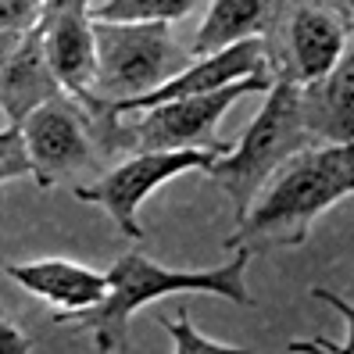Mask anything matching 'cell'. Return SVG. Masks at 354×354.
I'll return each mask as SVG.
<instances>
[{"label":"cell","mask_w":354,"mask_h":354,"mask_svg":"<svg viewBox=\"0 0 354 354\" xmlns=\"http://www.w3.org/2000/svg\"><path fill=\"white\" fill-rule=\"evenodd\" d=\"M301 115L311 143H351L354 140V36L322 79L301 86Z\"/></svg>","instance_id":"cell-12"},{"label":"cell","mask_w":354,"mask_h":354,"mask_svg":"<svg viewBox=\"0 0 354 354\" xmlns=\"http://www.w3.org/2000/svg\"><path fill=\"white\" fill-rule=\"evenodd\" d=\"M286 0H212V8L204 15V26L194 36V57L218 54L243 39L272 36L279 26Z\"/></svg>","instance_id":"cell-13"},{"label":"cell","mask_w":354,"mask_h":354,"mask_svg":"<svg viewBox=\"0 0 354 354\" xmlns=\"http://www.w3.org/2000/svg\"><path fill=\"white\" fill-rule=\"evenodd\" d=\"M311 297L340 311L344 322H347V337H344V344H333V340H322V337H319V340H294V344H286V351H322V354L329 351V354H354V304H351V301H344L340 294H333V290H326V286H311Z\"/></svg>","instance_id":"cell-16"},{"label":"cell","mask_w":354,"mask_h":354,"mask_svg":"<svg viewBox=\"0 0 354 354\" xmlns=\"http://www.w3.org/2000/svg\"><path fill=\"white\" fill-rule=\"evenodd\" d=\"M276 75L272 72H258L236 79L222 90L212 93H197V97H179V100H165L158 108L147 111H133L140 118H126V133H122V154H143V151H218V154H233V143L218 140L215 126L218 118L233 108L240 97L251 93H268Z\"/></svg>","instance_id":"cell-5"},{"label":"cell","mask_w":354,"mask_h":354,"mask_svg":"<svg viewBox=\"0 0 354 354\" xmlns=\"http://www.w3.org/2000/svg\"><path fill=\"white\" fill-rule=\"evenodd\" d=\"M276 29L283 32V47H268L272 75H286L304 86L337 65L351 36V15L326 0H297L290 8L283 4Z\"/></svg>","instance_id":"cell-8"},{"label":"cell","mask_w":354,"mask_h":354,"mask_svg":"<svg viewBox=\"0 0 354 354\" xmlns=\"http://www.w3.org/2000/svg\"><path fill=\"white\" fill-rule=\"evenodd\" d=\"M326 4H333V8H340V11H347V15L354 18V0H326Z\"/></svg>","instance_id":"cell-19"},{"label":"cell","mask_w":354,"mask_h":354,"mask_svg":"<svg viewBox=\"0 0 354 354\" xmlns=\"http://www.w3.org/2000/svg\"><path fill=\"white\" fill-rule=\"evenodd\" d=\"M304 147H311V136L301 115V86L286 75H276L272 90L265 97V108L251 122V129L243 133L240 147H233V154L218 158L207 169V179L222 194H229V201L236 207V222H240L258 201L261 186L272 179V172L294 154H301Z\"/></svg>","instance_id":"cell-3"},{"label":"cell","mask_w":354,"mask_h":354,"mask_svg":"<svg viewBox=\"0 0 354 354\" xmlns=\"http://www.w3.org/2000/svg\"><path fill=\"white\" fill-rule=\"evenodd\" d=\"M4 272L22 290L50 301L61 311V315H54V322L100 304L104 297H108V290H111V276L108 272H93V268L65 261V258H39V261H26V265H11L8 261Z\"/></svg>","instance_id":"cell-11"},{"label":"cell","mask_w":354,"mask_h":354,"mask_svg":"<svg viewBox=\"0 0 354 354\" xmlns=\"http://www.w3.org/2000/svg\"><path fill=\"white\" fill-rule=\"evenodd\" d=\"M97 44V100L115 108L143 97L194 65V50H183L169 22H104L93 18Z\"/></svg>","instance_id":"cell-4"},{"label":"cell","mask_w":354,"mask_h":354,"mask_svg":"<svg viewBox=\"0 0 354 354\" xmlns=\"http://www.w3.org/2000/svg\"><path fill=\"white\" fill-rule=\"evenodd\" d=\"M0 337H4V351L8 354H22V351H32V344L22 337V333H18L8 319H4V326H0Z\"/></svg>","instance_id":"cell-18"},{"label":"cell","mask_w":354,"mask_h":354,"mask_svg":"<svg viewBox=\"0 0 354 354\" xmlns=\"http://www.w3.org/2000/svg\"><path fill=\"white\" fill-rule=\"evenodd\" d=\"M201 0H104L93 4L90 15L104 22H172L190 15Z\"/></svg>","instance_id":"cell-14"},{"label":"cell","mask_w":354,"mask_h":354,"mask_svg":"<svg viewBox=\"0 0 354 354\" xmlns=\"http://www.w3.org/2000/svg\"><path fill=\"white\" fill-rule=\"evenodd\" d=\"M186 315H190V311H186V304H183V319L158 315V326L176 340V354H236V351H240V347H233V344H218V340H212V337H204V333H197L194 322L186 319Z\"/></svg>","instance_id":"cell-15"},{"label":"cell","mask_w":354,"mask_h":354,"mask_svg":"<svg viewBox=\"0 0 354 354\" xmlns=\"http://www.w3.org/2000/svg\"><path fill=\"white\" fill-rule=\"evenodd\" d=\"M18 176H36V161L22 126H4L0 133V179L11 183Z\"/></svg>","instance_id":"cell-17"},{"label":"cell","mask_w":354,"mask_h":354,"mask_svg":"<svg viewBox=\"0 0 354 354\" xmlns=\"http://www.w3.org/2000/svg\"><path fill=\"white\" fill-rule=\"evenodd\" d=\"M65 93V82L57 79L47 44H44V22H39L15 50L4 54V72H0V104H4L8 126H22V122L44 108L47 100Z\"/></svg>","instance_id":"cell-10"},{"label":"cell","mask_w":354,"mask_h":354,"mask_svg":"<svg viewBox=\"0 0 354 354\" xmlns=\"http://www.w3.org/2000/svg\"><path fill=\"white\" fill-rule=\"evenodd\" d=\"M225 158L218 151H143V154H129L122 165H115L111 172H104L97 183L90 186H75V197L79 201H90L100 204L118 225L122 236L129 240H143V229H140V204L147 201L154 190H161L169 179H176L179 172H207L212 165Z\"/></svg>","instance_id":"cell-7"},{"label":"cell","mask_w":354,"mask_h":354,"mask_svg":"<svg viewBox=\"0 0 354 354\" xmlns=\"http://www.w3.org/2000/svg\"><path fill=\"white\" fill-rule=\"evenodd\" d=\"M344 197H354V140L311 143L272 172L225 247H243L251 254L272 247H301L311 233V222Z\"/></svg>","instance_id":"cell-1"},{"label":"cell","mask_w":354,"mask_h":354,"mask_svg":"<svg viewBox=\"0 0 354 354\" xmlns=\"http://www.w3.org/2000/svg\"><path fill=\"white\" fill-rule=\"evenodd\" d=\"M93 0H50L44 15V44L47 57L65 82V90L79 97L93 115H100L108 104H100L97 86V44H93Z\"/></svg>","instance_id":"cell-9"},{"label":"cell","mask_w":354,"mask_h":354,"mask_svg":"<svg viewBox=\"0 0 354 354\" xmlns=\"http://www.w3.org/2000/svg\"><path fill=\"white\" fill-rule=\"evenodd\" d=\"M22 129L36 161L32 179L39 190H50L75 172H93L104 158L97 147V115L68 90L36 108Z\"/></svg>","instance_id":"cell-6"},{"label":"cell","mask_w":354,"mask_h":354,"mask_svg":"<svg viewBox=\"0 0 354 354\" xmlns=\"http://www.w3.org/2000/svg\"><path fill=\"white\" fill-rule=\"evenodd\" d=\"M251 258L254 254L240 247L233 261L222 268H212V272H172V268L151 261L147 254L129 251L111 265L108 297L86 311H75L72 329L93 333L100 354H126L129 351V315L147 301H161L172 294H218L240 308H251L254 297L243 286V268Z\"/></svg>","instance_id":"cell-2"}]
</instances>
